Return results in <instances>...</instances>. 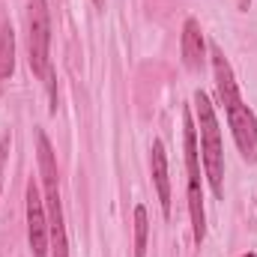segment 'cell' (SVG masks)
<instances>
[{"mask_svg":"<svg viewBox=\"0 0 257 257\" xmlns=\"http://www.w3.org/2000/svg\"><path fill=\"white\" fill-rule=\"evenodd\" d=\"M9 141H12L9 132H3V135H0V180H3V162H6V147H9Z\"/></svg>","mask_w":257,"mask_h":257,"instance_id":"obj_11","label":"cell"},{"mask_svg":"<svg viewBox=\"0 0 257 257\" xmlns=\"http://www.w3.org/2000/svg\"><path fill=\"white\" fill-rule=\"evenodd\" d=\"M36 150H39V177H42V186H45V212H48V218H57V215H63L60 186H57L60 174H57V159H54L51 141L42 128L36 132Z\"/></svg>","mask_w":257,"mask_h":257,"instance_id":"obj_5","label":"cell"},{"mask_svg":"<svg viewBox=\"0 0 257 257\" xmlns=\"http://www.w3.org/2000/svg\"><path fill=\"white\" fill-rule=\"evenodd\" d=\"M147 236H150V218L147 206H135V257H147Z\"/></svg>","mask_w":257,"mask_h":257,"instance_id":"obj_9","label":"cell"},{"mask_svg":"<svg viewBox=\"0 0 257 257\" xmlns=\"http://www.w3.org/2000/svg\"><path fill=\"white\" fill-rule=\"evenodd\" d=\"M242 257H257V254H254V251H248V254H242Z\"/></svg>","mask_w":257,"mask_h":257,"instance_id":"obj_13","label":"cell"},{"mask_svg":"<svg viewBox=\"0 0 257 257\" xmlns=\"http://www.w3.org/2000/svg\"><path fill=\"white\" fill-rule=\"evenodd\" d=\"M194 117H197V141H200V162L203 177L212 194L224 197V147H221V126L215 117V105L203 90H194Z\"/></svg>","mask_w":257,"mask_h":257,"instance_id":"obj_1","label":"cell"},{"mask_svg":"<svg viewBox=\"0 0 257 257\" xmlns=\"http://www.w3.org/2000/svg\"><path fill=\"white\" fill-rule=\"evenodd\" d=\"M27 242H30L33 257H48L51 251V227H48L45 200L33 180L27 183Z\"/></svg>","mask_w":257,"mask_h":257,"instance_id":"obj_4","label":"cell"},{"mask_svg":"<svg viewBox=\"0 0 257 257\" xmlns=\"http://www.w3.org/2000/svg\"><path fill=\"white\" fill-rule=\"evenodd\" d=\"M15 72V33L6 18H0V84Z\"/></svg>","mask_w":257,"mask_h":257,"instance_id":"obj_8","label":"cell"},{"mask_svg":"<svg viewBox=\"0 0 257 257\" xmlns=\"http://www.w3.org/2000/svg\"><path fill=\"white\" fill-rule=\"evenodd\" d=\"M0 90H3V84H0Z\"/></svg>","mask_w":257,"mask_h":257,"instance_id":"obj_15","label":"cell"},{"mask_svg":"<svg viewBox=\"0 0 257 257\" xmlns=\"http://www.w3.org/2000/svg\"><path fill=\"white\" fill-rule=\"evenodd\" d=\"M206 39H203V30L197 24V18H186L183 24V63L189 72H203L206 66Z\"/></svg>","mask_w":257,"mask_h":257,"instance_id":"obj_7","label":"cell"},{"mask_svg":"<svg viewBox=\"0 0 257 257\" xmlns=\"http://www.w3.org/2000/svg\"><path fill=\"white\" fill-rule=\"evenodd\" d=\"M93 3H96V6H102V3H105V0H93Z\"/></svg>","mask_w":257,"mask_h":257,"instance_id":"obj_14","label":"cell"},{"mask_svg":"<svg viewBox=\"0 0 257 257\" xmlns=\"http://www.w3.org/2000/svg\"><path fill=\"white\" fill-rule=\"evenodd\" d=\"M150 174H153V186L159 194V206H162V215L171 218V177H168V153H165V144L156 138L153 147H150Z\"/></svg>","mask_w":257,"mask_h":257,"instance_id":"obj_6","label":"cell"},{"mask_svg":"<svg viewBox=\"0 0 257 257\" xmlns=\"http://www.w3.org/2000/svg\"><path fill=\"white\" fill-rule=\"evenodd\" d=\"M248 3H251V0H239V9H242V12H248Z\"/></svg>","mask_w":257,"mask_h":257,"instance_id":"obj_12","label":"cell"},{"mask_svg":"<svg viewBox=\"0 0 257 257\" xmlns=\"http://www.w3.org/2000/svg\"><path fill=\"white\" fill-rule=\"evenodd\" d=\"M27 51L30 69L36 78H48L51 72V12L48 0H30L27 3Z\"/></svg>","mask_w":257,"mask_h":257,"instance_id":"obj_2","label":"cell"},{"mask_svg":"<svg viewBox=\"0 0 257 257\" xmlns=\"http://www.w3.org/2000/svg\"><path fill=\"white\" fill-rule=\"evenodd\" d=\"M48 227H51V254L54 257H69V239H66L63 215L48 218Z\"/></svg>","mask_w":257,"mask_h":257,"instance_id":"obj_10","label":"cell"},{"mask_svg":"<svg viewBox=\"0 0 257 257\" xmlns=\"http://www.w3.org/2000/svg\"><path fill=\"white\" fill-rule=\"evenodd\" d=\"M224 114H227V126H230V135L236 141L239 156L248 165H257V117H254V111L242 99H236V102H230L224 108Z\"/></svg>","mask_w":257,"mask_h":257,"instance_id":"obj_3","label":"cell"}]
</instances>
